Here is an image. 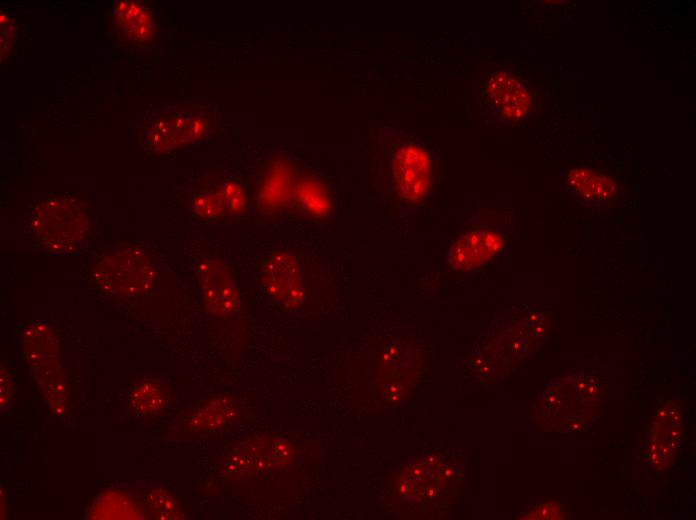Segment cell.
<instances>
[{"instance_id": "obj_18", "label": "cell", "mask_w": 696, "mask_h": 520, "mask_svg": "<svg viewBox=\"0 0 696 520\" xmlns=\"http://www.w3.org/2000/svg\"><path fill=\"white\" fill-rule=\"evenodd\" d=\"M1 59L11 53L15 42L16 32L14 20L11 16L1 14Z\"/></svg>"}, {"instance_id": "obj_9", "label": "cell", "mask_w": 696, "mask_h": 520, "mask_svg": "<svg viewBox=\"0 0 696 520\" xmlns=\"http://www.w3.org/2000/svg\"><path fill=\"white\" fill-rule=\"evenodd\" d=\"M238 396L223 394L207 399L186 412L174 425L175 432L211 435L231 428L240 418Z\"/></svg>"}, {"instance_id": "obj_17", "label": "cell", "mask_w": 696, "mask_h": 520, "mask_svg": "<svg viewBox=\"0 0 696 520\" xmlns=\"http://www.w3.org/2000/svg\"><path fill=\"white\" fill-rule=\"evenodd\" d=\"M562 508L557 502H542L534 506L527 514L522 517L523 519H535V520H546V519H561L562 518Z\"/></svg>"}, {"instance_id": "obj_20", "label": "cell", "mask_w": 696, "mask_h": 520, "mask_svg": "<svg viewBox=\"0 0 696 520\" xmlns=\"http://www.w3.org/2000/svg\"><path fill=\"white\" fill-rule=\"evenodd\" d=\"M674 445L651 437L648 456L651 463L663 466L669 460Z\"/></svg>"}, {"instance_id": "obj_7", "label": "cell", "mask_w": 696, "mask_h": 520, "mask_svg": "<svg viewBox=\"0 0 696 520\" xmlns=\"http://www.w3.org/2000/svg\"><path fill=\"white\" fill-rule=\"evenodd\" d=\"M507 237L498 227L470 223L449 244L445 263L454 272H468L497 257L506 247Z\"/></svg>"}, {"instance_id": "obj_6", "label": "cell", "mask_w": 696, "mask_h": 520, "mask_svg": "<svg viewBox=\"0 0 696 520\" xmlns=\"http://www.w3.org/2000/svg\"><path fill=\"white\" fill-rule=\"evenodd\" d=\"M389 182L401 200L417 203L425 199L433 183V167L428 152L420 145L405 142L388 159Z\"/></svg>"}, {"instance_id": "obj_12", "label": "cell", "mask_w": 696, "mask_h": 520, "mask_svg": "<svg viewBox=\"0 0 696 520\" xmlns=\"http://www.w3.org/2000/svg\"><path fill=\"white\" fill-rule=\"evenodd\" d=\"M115 20L124 34L138 45L151 42L155 33L151 11L137 1L123 0L114 7Z\"/></svg>"}, {"instance_id": "obj_1", "label": "cell", "mask_w": 696, "mask_h": 520, "mask_svg": "<svg viewBox=\"0 0 696 520\" xmlns=\"http://www.w3.org/2000/svg\"><path fill=\"white\" fill-rule=\"evenodd\" d=\"M160 265L146 249L122 245L97 260L93 280L103 294L114 300L130 301L151 292L160 278Z\"/></svg>"}, {"instance_id": "obj_16", "label": "cell", "mask_w": 696, "mask_h": 520, "mask_svg": "<svg viewBox=\"0 0 696 520\" xmlns=\"http://www.w3.org/2000/svg\"><path fill=\"white\" fill-rule=\"evenodd\" d=\"M223 199L227 221L240 220L246 217L249 203L242 185L232 175L215 179Z\"/></svg>"}, {"instance_id": "obj_8", "label": "cell", "mask_w": 696, "mask_h": 520, "mask_svg": "<svg viewBox=\"0 0 696 520\" xmlns=\"http://www.w3.org/2000/svg\"><path fill=\"white\" fill-rule=\"evenodd\" d=\"M206 126L198 113L178 111L153 119L143 130L142 142L150 151L165 153L198 140Z\"/></svg>"}, {"instance_id": "obj_19", "label": "cell", "mask_w": 696, "mask_h": 520, "mask_svg": "<svg viewBox=\"0 0 696 520\" xmlns=\"http://www.w3.org/2000/svg\"><path fill=\"white\" fill-rule=\"evenodd\" d=\"M14 382L12 373L3 364L0 367V410L8 409L13 400Z\"/></svg>"}, {"instance_id": "obj_14", "label": "cell", "mask_w": 696, "mask_h": 520, "mask_svg": "<svg viewBox=\"0 0 696 520\" xmlns=\"http://www.w3.org/2000/svg\"><path fill=\"white\" fill-rule=\"evenodd\" d=\"M568 180L572 188L589 201H608L616 191L615 183L611 178L588 169L572 170Z\"/></svg>"}, {"instance_id": "obj_11", "label": "cell", "mask_w": 696, "mask_h": 520, "mask_svg": "<svg viewBox=\"0 0 696 520\" xmlns=\"http://www.w3.org/2000/svg\"><path fill=\"white\" fill-rule=\"evenodd\" d=\"M487 93L494 108L506 118L519 120L529 110V91L516 77L506 72H497L490 78Z\"/></svg>"}, {"instance_id": "obj_2", "label": "cell", "mask_w": 696, "mask_h": 520, "mask_svg": "<svg viewBox=\"0 0 696 520\" xmlns=\"http://www.w3.org/2000/svg\"><path fill=\"white\" fill-rule=\"evenodd\" d=\"M25 359L46 406L56 414L65 411L66 373L61 345L44 321L30 323L23 333Z\"/></svg>"}, {"instance_id": "obj_3", "label": "cell", "mask_w": 696, "mask_h": 520, "mask_svg": "<svg viewBox=\"0 0 696 520\" xmlns=\"http://www.w3.org/2000/svg\"><path fill=\"white\" fill-rule=\"evenodd\" d=\"M260 297L278 313L298 315L307 298L305 270L300 258L287 250L268 252L258 269Z\"/></svg>"}, {"instance_id": "obj_13", "label": "cell", "mask_w": 696, "mask_h": 520, "mask_svg": "<svg viewBox=\"0 0 696 520\" xmlns=\"http://www.w3.org/2000/svg\"><path fill=\"white\" fill-rule=\"evenodd\" d=\"M190 211L207 223L227 221L224 203L215 179L195 188L189 198Z\"/></svg>"}, {"instance_id": "obj_15", "label": "cell", "mask_w": 696, "mask_h": 520, "mask_svg": "<svg viewBox=\"0 0 696 520\" xmlns=\"http://www.w3.org/2000/svg\"><path fill=\"white\" fill-rule=\"evenodd\" d=\"M142 501L151 516L161 520L185 519V514L176 498L160 484H153L144 490Z\"/></svg>"}, {"instance_id": "obj_21", "label": "cell", "mask_w": 696, "mask_h": 520, "mask_svg": "<svg viewBox=\"0 0 696 520\" xmlns=\"http://www.w3.org/2000/svg\"><path fill=\"white\" fill-rule=\"evenodd\" d=\"M682 412L677 404L668 403L662 406L656 413L655 422L662 425L681 426Z\"/></svg>"}, {"instance_id": "obj_10", "label": "cell", "mask_w": 696, "mask_h": 520, "mask_svg": "<svg viewBox=\"0 0 696 520\" xmlns=\"http://www.w3.org/2000/svg\"><path fill=\"white\" fill-rule=\"evenodd\" d=\"M173 405V392L160 375L142 372L128 389L125 409L134 419L148 421L166 415Z\"/></svg>"}, {"instance_id": "obj_5", "label": "cell", "mask_w": 696, "mask_h": 520, "mask_svg": "<svg viewBox=\"0 0 696 520\" xmlns=\"http://www.w3.org/2000/svg\"><path fill=\"white\" fill-rule=\"evenodd\" d=\"M206 311L220 320L235 318L243 304L232 270L222 257L201 254L193 261Z\"/></svg>"}, {"instance_id": "obj_4", "label": "cell", "mask_w": 696, "mask_h": 520, "mask_svg": "<svg viewBox=\"0 0 696 520\" xmlns=\"http://www.w3.org/2000/svg\"><path fill=\"white\" fill-rule=\"evenodd\" d=\"M88 227V216L83 206L66 197L42 201L31 217L34 237L55 251H68L76 247L85 238Z\"/></svg>"}]
</instances>
